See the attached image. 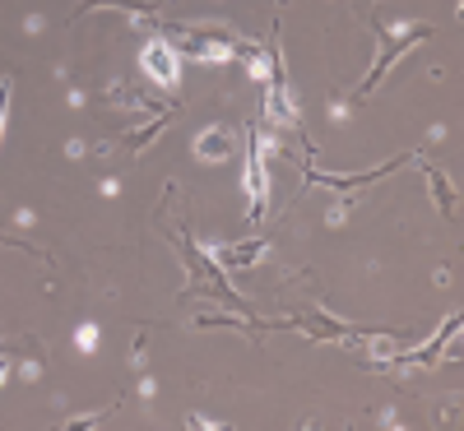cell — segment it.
<instances>
[{"mask_svg": "<svg viewBox=\"0 0 464 431\" xmlns=\"http://www.w3.org/2000/svg\"><path fill=\"white\" fill-rule=\"evenodd\" d=\"M251 79L270 84V79H274V60H270V56H256V60H251Z\"/></svg>", "mask_w": 464, "mask_h": 431, "instance_id": "obj_7", "label": "cell"}, {"mask_svg": "<svg viewBox=\"0 0 464 431\" xmlns=\"http://www.w3.org/2000/svg\"><path fill=\"white\" fill-rule=\"evenodd\" d=\"M232 144H237L232 130L209 126V130L195 135V158H200V162H228V158H232Z\"/></svg>", "mask_w": 464, "mask_h": 431, "instance_id": "obj_3", "label": "cell"}, {"mask_svg": "<svg viewBox=\"0 0 464 431\" xmlns=\"http://www.w3.org/2000/svg\"><path fill=\"white\" fill-rule=\"evenodd\" d=\"M75 348H79V353H98V325L93 320L75 330Z\"/></svg>", "mask_w": 464, "mask_h": 431, "instance_id": "obj_6", "label": "cell"}, {"mask_svg": "<svg viewBox=\"0 0 464 431\" xmlns=\"http://www.w3.org/2000/svg\"><path fill=\"white\" fill-rule=\"evenodd\" d=\"M265 153H274V139H260L251 158H247V200H251V223L265 218L270 209V172H265Z\"/></svg>", "mask_w": 464, "mask_h": 431, "instance_id": "obj_1", "label": "cell"}, {"mask_svg": "<svg viewBox=\"0 0 464 431\" xmlns=\"http://www.w3.org/2000/svg\"><path fill=\"white\" fill-rule=\"evenodd\" d=\"M139 70H145L158 89H177V79H181V56L172 43H163V37H153V43L139 51Z\"/></svg>", "mask_w": 464, "mask_h": 431, "instance_id": "obj_2", "label": "cell"}, {"mask_svg": "<svg viewBox=\"0 0 464 431\" xmlns=\"http://www.w3.org/2000/svg\"><path fill=\"white\" fill-rule=\"evenodd\" d=\"M5 121H10V84H0V144H5Z\"/></svg>", "mask_w": 464, "mask_h": 431, "instance_id": "obj_8", "label": "cell"}, {"mask_svg": "<svg viewBox=\"0 0 464 431\" xmlns=\"http://www.w3.org/2000/svg\"><path fill=\"white\" fill-rule=\"evenodd\" d=\"M265 116H270V126H297V98H293L288 89L270 84V98H265Z\"/></svg>", "mask_w": 464, "mask_h": 431, "instance_id": "obj_4", "label": "cell"}, {"mask_svg": "<svg viewBox=\"0 0 464 431\" xmlns=\"http://www.w3.org/2000/svg\"><path fill=\"white\" fill-rule=\"evenodd\" d=\"M195 60H205V66H228V60H232V47H228V43H205V47L195 51Z\"/></svg>", "mask_w": 464, "mask_h": 431, "instance_id": "obj_5", "label": "cell"}, {"mask_svg": "<svg viewBox=\"0 0 464 431\" xmlns=\"http://www.w3.org/2000/svg\"><path fill=\"white\" fill-rule=\"evenodd\" d=\"M5 372H10V366H5V362H0V380H5Z\"/></svg>", "mask_w": 464, "mask_h": 431, "instance_id": "obj_9", "label": "cell"}]
</instances>
